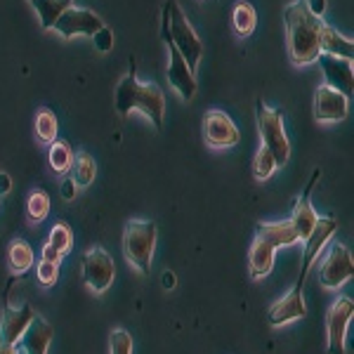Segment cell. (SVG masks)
Segmentation results:
<instances>
[{"label":"cell","instance_id":"cell-1","mask_svg":"<svg viewBox=\"0 0 354 354\" xmlns=\"http://www.w3.org/2000/svg\"><path fill=\"white\" fill-rule=\"evenodd\" d=\"M322 21L307 10L305 0H290L283 8V26H286V45L293 66L317 64L322 55Z\"/></svg>","mask_w":354,"mask_h":354},{"label":"cell","instance_id":"cell-2","mask_svg":"<svg viewBox=\"0 0 354 354\" xmlns=\"http://www.w3.org/2000/svg\"><path fill=\"white\" fill-rule=\"evenodd\" d=\"M116 111L121 116H130V113H142L145 118L156 125V130L163 125L165 118V97L163 90L156 83H145L137 78L135 71H128L116 85Z\"/></svg>","mask_w":354,"mask_h":354},{"label":"cell","instance_id":"cell-3","mask_svg":"<svg viewBox=\"0 0 354 354\" xmlns=\"http://www.w3.org/2000/svg\"><path fill=\"white\" fill-rule=\"evenodd\" d=\"M163 41L173 43L177 53L185 57V62L192 66V71H196L198 62L203 57V43L198 38V33L194 31L189 19L182 12V5L177 0H165L163 10Z\"/></svg>","mask_w":354,"mask_h":354},{"label":"cell","instance_id":"cell-4","mask_svg":"<svg viewBox=\"0 0 354 354\" xmlns=\"http://www.w3.org/2000/svg\"><path fill=\"white\" fill-rule=\"evenodd\" d=\"M158 227L149 220H133L123 230V255L140 274L151 272L153 248H156Z\"/></svg>","mask_w":354,"mask_h":354},{"label":"cell","instance_id":"cell-5","mask_svg":"<svg viewBox=\"0 0 354 354\" xmlns=\"http://www.w3.org/2000/svg\"><path fill=\"white\" fill-rule=\"evenodd\" d=\"M255 106H258V109H255V118H258V133H260L262 147L270 149L272 156L277 158V165L283 168V165H288V158H290V142H288L286 128H283L281 111L267 106L262 100L255 102Z\"/></svg>","mask_w":354,"mask_h":354},{"label":"cell","instance_id":"cell-6","mask_svg":"<svg viewBox=\"0 0 354 354\" xmlns=\"http://www.w3.org/2000/svg\"><path fill=\"white\" fill-rule=\"evenodd\" d=\"M354 274V260L345 243L330 241L326 258L319 265V281L326 290H338L345 286Z\"/></svg>","mask_w":354,"mask_h":354},{"label":"cell","instance_id":"cell-7","mask_svg":"<svg viewBox=\"0 0 354 354\" xmlns=\"http://www.w3.org/2000/svg\"><path fill=\"white\" fill-rule=\"evenodd\" d=\"M102 26H104V21H102L100 15H95L93 10H88V8L71 5V8L57 19L53 31L59 33L64 41H71V38H93Z\"/></svg>","mask_w":354,"mask_h":354},{"label":"cell","instance_id":"cell-8","mask_svg":"<svg viewBox=\"0 0 354 354\" xmlns=\"http://www.w3.org/2000/svg\"><path fill=\"white\" fill-rule=\"evenodd\" d=\"M241 133L230 113L220 109H210L203 113V142L210 149H232L239 145Z\"/></svg>","mask_w":354,"mask_h":354},{"label":"cell","instance_id":"cell-9","mask_svg":"<svg viewBox=\"0 0 354 354\" xmlns=\"http://www.w3.org/2000/svg\"><path fill=\"white\" fill-rule=\"evenodd\" d=\"M113 260L104 248H90L83 255V281L93 293H106L113 283Z\"/></svg>","mask_w":354,"mask_h":354},{"label":"cell","instance_id":"cell-10","mask_svg":"<svg viewBox=\"0 0 354 354\" xmlns=\"http://www.w3.org/2000/svg\"><path fill=\"white\" fill-rule=\"evenodd\" d=\"M354 314L352 298H338L330 305L326 317V335H328V354H347V328H350Z\"/></svg>","mask_w":354,"mask_h":354},{"label":"cell","instance_id":"cell-11","mask_svg":"<svg viewBox=\"0 0 354 354\" xmlns=\"http://www.w3.org/2000/svg\"><path fill=\"white\" fill-rule=\"evenodd\" d=\"M314 121L324 125H335L342 123L350 113V97L338 93L330 85H319L314 93Z\"/></svg>","mask_w":354,"mask_h":354},{"label":"cell","instance_id":"cell-12","mask_svg":"<svg viewBox=\"0 0 354 354\" xmlns=\"http://www.w3.org/2000/svg\"><path fill=\"white\" fill-rule=\"evenodd\" d=\"M165 48H168V71H165V76H168L170 88L175 90V95L182 102H192L194 95H196V71H192V66L177 53L173 43L165 41Z\"/></svg>","mask_w":354,"mask_h":354},{"label":"cell","instance_id":"cell-13","mask_svg":"<svg viewBox=\"0 0 354 354\" xmlns=\"http://www.w3.org/2000/svg\"><path fill=\"white\" fill-rule=\"evenodd\" d=\"M335 232H338V222H335V218H319L317 220L314 232L305 239V255H302V267L298 274V283H295L298 288H302V283H305V277H307V272H310V267L314 265V260H317L319 255L324 253V248L333 241Z\"/></svg>","mask_w":354,"mask_h":354},{"label":"cell","instance_id":"cell-14","mask_svg":"<svg viewBox=\"0 0 354 354\" xmlns=\"http://www.w3.org/2000/svg\"><path fill=\"white\" fill-rule=\"evenodd\" d=\"M317 62L324 68L326 85L335 88L342 95L352 97V90H354V64H352V59L333 57V55H319Z\"/></svg>","mask_w":354,"mask_h":354},{"label":"cell","instance_id":"cell-15","mask_svg":"<svg viewBox=\"0 0 354 354\" xmlns=\"http://www.w3.org/2000/svg\"><path fill=\"white\" fill-rule=\"evenodd\" d=\"M33 319H36V312H33V307L28 302L19 307H5V317L3 324H0V340H3V345L15 347L17 340L24 335V330L31 326Z\"/></svg>","mask_w":354,"mask_h":354},{"label":"cell","instance_id":"cell-16","mask_svg":"<svg viewBox=\"0 0 354 354\" xmlns=\"http://www.w3.org/2000/svg\"><path fill=\"white\" fill-rule=\"evenodd\" d=\"M53 335H55L53 326H50L43 317H38L36 314V319L31 322V326H28L24 330V335L17 340L15 352L17 354H48L50 345H53Z\"/></svg>","mask_w":354,"mask_h":354},{"label":"cell","instance_id":"cell-17","mask_svg":"<svg viewBox=\"0 0 354 354\" xmlns=\"http://www.w3.org/2000/svg\"><path fill=\"white\" fill-rule=\"evenodd\" d=\"M302 317H307V305H305V298H302V288H298V286L270 307L272 326H283V324L298 322Z\"/></svg>","mask_w":354,"mask_h":354},{"label":"cell","instance_id":"cell-18","mask_svg":"<svg viewBox=\"0 0 354 354\" xmlns=\"http://www.w3.org/2000/svg\"><path fill=\"white\" fill-rule=\"evenodd\" d=\"M317 177L319 173H314L312 177V185L307 187L305 194L295 201L293 205V215H290V225L295 227V232H298V239L300 241H305L307 236L314 232V227H317V220H319V215H317V210H314V205H312V189H314V182H317Z\"/></svg>","mask_w":354,"mask_h":354},{"label":"cell","instance_id":"cell-19","mask_svg":"<svg viewBox=\"0 0 354 354\" xmlns=\"http://www.w3.org/2000/svg\"><path fill=\"white\" fill-rule=\"evenodd\" d=\"M255 236L270 241L277 250L283 248V245H295V243L300 241L298 232H295V227L290 225V220H283V222H260V225L255 227Z\"/></svg>","mask_w":354,"mask_h":354},{"label":"cell","instance_id":"cell-20","mask_svg":"<svg viewBox=\"0 0 354 354\" xmlns=\"http://www.w3.org/2000/svg\"><path fill=\"white\" fill-rule=\"evenodd\" d=\"M274 258H277V248L265 239L255 236L250 248V279H265L267 274H272Z\"/></svg>","mask_w":354,"mask_h":354},{"label":"cell","instance_id":"cell-21","mask_svg":"<svg viewBox=\"0 0 354 354\" xmlns=\"http://www.w3.org/2000/svg\"><path fill=\"white\" fill-rule=\"evenodd\" d=\"M322 55H333V57L352 59L354 57V41L347 36H342L338 28L330 26L328 21H322Z\"/></svg>","mask_w":354,"mask_h":354},{"label":"cell","instance_id":"cell-22","mask_svg":"<svg viewBox=\"0 0 354 354\" xmlns=\"http://www.w3.org/2000/svg\"><path fill=\"white\" fill-rule=\"evenodd\" d=\"M232 28L236 38H248L258 28V12L248 0H236L232 10Z\"/></svg>","mask_w":354,"mask_h":354},{"label":"cell","instance_id":"cell-23","mask_svg":"<svg viewBox=\"0 0 354 354\" xmlns=\"http://www.w3.org/2000/svg\"><path fill=\"white\" fill-rule=\"evenodd\" d=\"M28 3H31V8L36 10L43 31H53L57 19L71 8L73 0H28Z\"/></svg>","mask_w":354,"mask_h":354},{"label":"cell","instance_id":"cell-24","mask_svg":"<svg viewBox=\"0 0 354 354\" xmlns=\"http://www.w3.org/2000/svg\"><path fill=\"white\" fill-rule=\"evenodd\" d=\"M97 177V163L88 151H73V165H71V180L78 189H85L95 182Z\"/></svg>","mask_w":354,"mask_h":354},{"label":"cell","instance_id":"cell-25","mask_svg":"<svg viewBox=\"0 0 354 354\" xmlns=\"http://www.w3.org/2000/svg\"><path fill=\"white\" fill-rule=\"evenodd\" d=\"M48 163L53 168L55 175H68L73 165V149L68 147V142L64 140H55L48 149Z\"/></svg>","mask_w":354,"mask_h":354},{"label":"cell","instance_id":"cell-26","mask_svg":"<svg viewBox=\"0 0 354 354\" xmlns=\"http://www.w3.org/2000/svg\"><path fill=\"white\" fill-rule=\"evenodd\" d=\"M8 262H10V270L15 274H24L33 267L36 262V255H33V248L21 239H15L8 248Z\"/></svg>","mask_w":354,"mask_h":354},{"label":"cell","instance_id":"cell-27","mask_svg":"<svg viewBox=\"0 0 354 354\" xmlns=\"http://www.w3.org/2000/svg\"><path fill=\"white\" fill-rule=\"evenodd\" d=\"M33 130H36V140L41 142L43 147H50L57 140V133H59V123H57V116L50 109H41L36 113V123H33Z\"/></svg>","mask_w":354,"mask_h":354},{"label":"cell","instance_id":"cell-28","mask_svg":"<svg viewBox=\"0 0 354 354\" xmlns=\"http://www.w3.org/2000/svg\"><path fill=\"white\" fill-rule=\"evenodd\" d=\"M26 215L31 222H43L50 215V196L43 189H33L26 201Z\"/></svg>","mask_w":354,"mask_h":354},{"label":"cell","instance_id":"cell-29","mask_svg":"<svg viewBox=\"0 0 354 354\" xmlns=\"http://www.w3.org/2000/svg\"><path fill=\"white\" fill-rule=\"evenodd\" d=\"M279 165H277V158L272 156L270 149H265V147H260L258 151H255V158H253V175L258 182H265L270 180V177L277 173Z\"/></svg>","mask_w":354,"mask_h":354},{"label":"cell","instance_id":"cell-30","mask_svg":"<svg viewBox=\"0 0 354 354\" xmlns=\"http://www.w3.org/2000/svg\"><path fill=\"white\" fill-rule=\"evenodd\" d=\"M48 243L53 245V248L59 250L62 255L68 253L73 245V234H71V227L66 225V222H57V225L53 227V232H50L48 236Z\"/></svg>","mask_w":354,"mask_h":354},{"label":"cell","instance_id":"cell-31","mask_svg":"<svg viewBox=\"0 0 354 354\" xmlns=\"http://www.w3.org/2000/svg\"><path fill=\"white\" fill-rule=\"evenodd\" d=\"M109 352L111 354H133V338L128 330L113 328L109 335Z\"/></svg>","mask_w":354,"mask_h":354},{"label":"cell","instance_id":"cell-32","mask_svg":"<svg viewBox=\"0 0 354 354\" xmlns=\"http://www.w3.org/2000/svg\"><path fill=\"white\" fill-rule=\"evenodd\" d=\"M57 277H59V265L48 262V260L38 262V281H41V286L50 288L57 281Z\"/></svg>","mask_w":354,"mask_h":354},{"label":"cell","instance_id":"cell-33","mask_svg":"<svg viewBox=\"0 0 354 354\" xmlns=\"http://www.w3.org/2000/svg\"><path fill=\"white\" fill-rule=\"evenodd\" d=\"M93 43H95V48L100 50V53H111V48H113V33H111V28L109 26H102L100 31L93 36Z\"/></svg>","mask_w":354,"mask_h":354},{"label":"cell","instance_id":"cell-34","mask_svg":"<svg viewBox=\"0 0 354 354\" xmlns=\"http://www.w3.org/2000/svg\"><path fill=\"white\" fill-rule=\"evenodd\" d=\"M305 5H307V10L314 15V17H319V19H324V12H326V0H305Z\"/></svg>","mask_w":354,"mask_h":354},{"label":"cell","instance_id":"cell-35","mask_svg":"<svg viewBox=\"0 0 354 354\" xmlns=\"http://www.w3.org/2000/svg\"><path fill=\"white\" fill-rule=\"evenodd\" d=\"M76 194H78V187L73 185V180L71 177H64V180H62V196H64L66 201H73Z\"/></svg>","mask_w":354,"mask_h":354},{"label":"cell","instance_id":"cell-36","mask_svg":"<svg viewBox=\"0 0 354 354\" xmlns=\"http://www.w3.org/2000/svg\"><path fill=\"white\" fill-rule=\"evenodd\" d=\"M41 255H43V260L55 262V265H59L62 258H64V255H62L57 248H53V245H50V243H45V245H43V253H41Z\"/></svg>","mask_w":354,"mask_h":354},{"label":"cell","instance_id":"cell-37","mask_svg":"<svg viewBox=\"0 0 354 354\" xmlns=\"http://www.w3.org/2000/svg\"><path fill=\"white\" fill-rule=\"evenodd\" d=\"M12 192V177L8 173H0V196H8Z\"/></svg>","mask_w":354,"mask_h":354},{"label":"cell","instance_id":"cell-38","mask_svg":"<svg viewBox=\"0 0 354 354\" xmlns=\"http://www.w3.org/2000/svg\"><path fill=\"white\" fill-rule=\"evenodd\" d=\"M161 283H163V288L165 290H173L175 288V283H177V277H175V274L173 272H163V277H161Z\"/></svg>","mask_w":354,"mask_h":354},{"label":"cell","instance_id":"cell-39","mask_svg":"<svg viewBox=\"0 0 354 354\" xmlns=\"http://www.w3.org/2000/svg\"><path fill=\"white\" fill-rule=\"evenodd\" d=\"M0 354H17L15 347H8V345H0Z\"/></svg>","mask_w":354,"mask_h":354},{"label":"cell","instance_id":"cell-40","mask_svg":"<svg viewBox=\"0 0 354 354\" xmlns=\"http://www.w3.org/2000/svg\"><path fill=\"white\" fill-rule=\"evenodd\" d=\"M0 345H3V340H0Z\"/></svg>","mask_w":354,"mask_h":354}]
</instances>
